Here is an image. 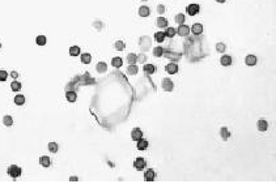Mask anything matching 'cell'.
Returning a JSON list of instances; mask_svg holds the SVG:
<instances>
[{"label":"cell","instance_id":"1","mask_svg":"<svg viewBox=\"0 0 276 184\" xmlns=\"http://www.w3.org/2000/svg\"><path fill=\"white\" fill-rule=\"evenodd\" d=\"M7 172H8V175H11L13 179H16V177H18L21 175V169L18 166H16V164H12V166L8 167Z\"/></svg>","mask_w":276,"mask_h":184},{"label":"cell","instance_id":"2","mask_svg":"<svg viewBox=\"0 0 276 184\" xmlns=\"http://www.w3.org/2000/svg\"><path fill=\"white\" fill-rule=\"evenodd\" d=\"M151 47V38H148V37H141L140 38V49H141V51L144 52L145 50H148Z\"/></svg>","mask_w":276,"mask_h":184},{"label":"cell","instance_id":"3","mask_svg":"<svg viewBox=\"0 0 276 184\" xmlns=\"http://www.w3.org/2000/svg\"><path fill=\"white\" fill-rule=\"evenodd\" d=\"M165 71H166L167 73H170V75H176L177 72H178V64H177L176 62L169 63V64L165 67Z\"/></svg>","mask_w":276,"mask_h":184},{"label":"cell","instance_id":"4","mask_svg":"<svg viewBox=\"0 0 276 184\" xmlns=\"http://www.w3.org/2000/svg\"><path fill=\"white\" fill-rule=\"evenodd\" d=\"M199 11H200V7H199L198 4H190L189 7L186 8V12L190 16H195L196 13H199Z\"/></svg>","mask_w":276,"mask_h":184},{"label":"cell","instance_id":"5","mask_svg":"<svg viewBox=\"0 0 276 184\" xmlns=\"http://www.w3.org/2000/svg\"><path fill=\"white\" fill-rule=\"evenodd\" d=\"M173 88H174L173 81L169 80V78H164V80H162V89H164V90L165 91H172Z\"/></svg>","mask_w":276,"mask_h":184},{"label":"cell","instance_id":"6","mask_svg":"<svg viewBox=\"0 0 276 184\" xmlns=\"http://www.w3.org/2000/svg\"><path fill=\"white\" fill-rule=\"evenodd\" d=\"M134 167L138 171H141L145 167V161H144V158H136L135 159V162H134Z\"/></svg>","mask_w":276,"mask_h":184},{"label":"cell","instance_id":"7","mask_svg":"<svg viewBox=\"0 0 276 184\" xmlns=\"http://www.w3.org/2000/svg\"><path fill=\"white\" fill-rule=\"evenodd\" d=\"M131 138H132L134 141H138V140H140V138H143V132H141V129H139V128L132 129V132H131Z\"/></svg>","mask_w":276,"mask_h":184},{"label":"cell","instance_id":"8","mask_svg":"<svg viewBox=\"0 0 276 184\" xmlns=\"http://www.w3.org/2000/svg\"><path fill=\"white\" fill-rule=\"evenodd\" d=\"M189 31H190V28L187 26V25H179L177 33H178V35H181V37H186V35H189Z\"/></svg>","mask_w":276,"mask_h":184},{"label":"cell","instance_id":"9","mask_svg":"<svg viewBox=\"0 0 276 184\" xmlns=\"http://www.w3.org/2000/svg\"><path fill=\"white\" fill-rule=\"evenodd\" d=\"M154 176H156V174H154L153 170H147L144 172V180L145 182H153Z\"/></svg>","mask_w":276,"mask_h":184},{"label":"cell","instance_id":"10","mask_svg":"<svg viewBox=\"0 0 276 184\" xmlns=\"http://www.w3.org/2000/svg\"><path fill=\"white\" fill-rule=\"evenodd\" d=\"M192 31V33L195 34V35H200V34L203 33V25H200V24H194L192 25V28L190 29Z\"/></svg>","mask_w":276,"mask_h":184},{"label":"cell","instance_id":"11","mask_svg":"<svg viewBox=\"0 0 276 184\" xmlns=\"http://www.w3.org/2000/svg\"><path fill=\"white\" fill-rule=\"evenodd\" d=\"M39 163L42 164V167H50L51 159H50V157H47V155H42V157L39 158Z\"/></svg>","mask_w":276,"mask_h":184},{"label":"cell","instance_id":"12","mask_svg":"<svg viewBox=\"0 0 276 184\" xmlns=\"http://www.w3.org/2000/svg\"><path fill=\"white\" fill-rule=\"evenodd\" d=\"M245 63H246V65H249V67L255 65V64H256V56H254V55H247L246 59H245Z\"/></svg>","mask_w":276,"mask_h":184},{"label":"cell","instance_id":"13","mask_svg":"<svg viewBox=\"0 0 276 184\" xmlns=\"http://www.w3.org/2000/svg\"><path fill=\"white\" fill-rule=\"evenodd\" d=\"M164 55L166 56V58H169V59H172L173 62H176V60H178L181 58V54H174L172 51H166L165 52V50H164Z\"/></svg>","mask_w":276,"mask_h":184},{"label":"cell","instance_id":"14","mask_svg":"<svg viewBox=\"0 0 276 184\" xmlns=\"http://www.w3.org/2000/svg\"><path fill=\"white\" fill-rule=\"evenodd\" d=\"M220 136H221V138H223L224 141H226L228 138L230 137V132L228 131V128H226V127H223V128L220 129Z\"/></svg>","mask_w":276,"mask_h":184},{"label":"cell","instance_id":"15","mask_svg":"<svg viewBox=\"0 0 276 184\" xmlns=\"http://www.w3.org/2000/svg\"><path fill=\"white\" fill-rule=\"evenodd\" d=\"M96 69H97V72H98V73H105V72H106V69H107V65H106V63H103V62H100V63H97V65H96Z\"/></svg>","mask_w":276,"mask_h":184},{"label":"cell","instance_id":"16","mask_svg":"<svg viewBox=\"0 0 276 184\" xmlns=\"http://www.w3.org/2000/svg\"><path fill=\"white\" fill-rule=\"evenodd\" d=\"M256 125H258V129L261 132L267 131V128H268V123L266 122V120H259V122L256 123Z\"/></svg>","mask_w":276,"mask_h":184},{"label":"cell","instance_id":"17","mask_svg":"<svg viewBox=\"0 0 276 184\" xmlns=\"http://www.w3.org/2000/svg\"><path fill=\"white\" fill-rule=\"evenodd\" d=\"M149 13H151L149 8L145 7V5L139 8V16H141V17H147V16H149Z\"/></svg>","mask_w":276,"mask_h":184},{"label":"cell","instance_id":"18","mask_svg":"<svg viewBox=\"0 0 276 184\" xmlns=\"http://www.w3.org/2000/svg\"><path fill=\"white\" fill-rule=\"evenodd\" d=\"M156 25L157 28H167V20L164 17H158L156 20Z\"/></svg>","mask_w":276,"mask_h":184},{"label":"cell","instance_id":"19","mask_svg":"<svg viewBox=\"0 0 276 184\" xmlns=\"http://www.w3.org/2000/svg\"><path fill=\"white\" fill-rule=\"evenodd\" d=\"M147 148H148V141L147 140H144V138L138 140V149L139 150H145Z\"/></svg>","mask_w":276,"mask_h":184},{"label":"cell","instance_id":"20","mask_svg":"<svg viewBox=\"0 0 276 184\" xmlns=\"http://www.w3.org/2000/svg\"><path fill=\"white\" fill-rule=\"evenodd\" d=\"M220 63H221V65L228 67V65L232 64V58H230V56H228V55H224L223 58L220 59Z\"/></svg>","mask_w":276,"mask_h":184},{"label":"cell","instance_id":"21","mask_svg":"<svg viewBox=\"0 0 276 184\" xmlns=\"http://www.w3.org/2000/svg\"><path fill=\"white\" fill-rule=\"evenodd\" d=\"M80 58H81V63H84V64H89V63H90V60H92V56H90V54H87V52L81 54V55H80Z\"/></svg>","mask_w":276,"mask_h":184},{"label":"cell","instance_id":"22","mask_svg":"<svg viewBox=\"0 0 276 184\" xmlns=\"http://www.w3.org/2000/svg\"><path fill=\"white\" fill-rule=\"evenodd\" d=\"M143 71H144L147 75L154 73V65H152V64H144V67H143Z\"/></svg>","mask_w":276,"mask_h":184},{"label":"cell","instance_id":"23","mask_svg":"<svg viewBox=\"0 0 276 184\" xmlns=\"http://www.w3.org/2000/svg\"><path fill=\"white\" fill-rule=\"evenodd\" d=\"M15 103L17 104V106H23L25 103V97L23 94H17V96L15 97Z\"/></svg>","mask_w":276,"mask_h":184},{"label":"cell","instance_id":"24","mask_svg":"<svg viewBox=\"0 0 276 184\" xmlns=\"http://www.w3.org/2000/svg\"><path fill=\"white\" fill-rule=\"evenodd\" d=\"M66 97H67V99L69 101V102H75L76 98H77V96H76L75 91H71V90H67V93H66Z\"/></svg>","mask_w":276,"mask_h":184},{"label":"cell","instance_id":"25","mask_svg":"<svg viewBox=\"0 0 276 184\" xmlns=\"http://www.w3.org/2000/svg\"><path fill=\"white\" fill-rule=\"evenodd\" d=\"M69 55H71V56H79V55H80V47L72 46L71 49H69Z\"/></svg>","mask_w":276,"mask_h":184},{"label":"cell","instance_id":"26","mask_svg":"<svg viewBox=\"0 0 276 184\" xmlns=\"http://www.w3.org/2000/svg\"><path fill=\"white\" fill-rule=\"evenodd\" d=\"M114 49L118 50V51H123V50L126 49V43L122 42V41H118V42L114 43Z\"/></svg>","mask_w":276,"mask_h":184},{"label":"cell","instance_id":"27","mask_svg":"<svg viewBox=\"0 0 276 184\" xmlns=\"http://www.w3.org/2000/svg\"><path fill=\"white\" fill-rule=\"evenodd\" d=\"M138 71H139V69H138V67H136L135 64H131L128 68H127V73L131 75V76L136 75V73H138Z\"/></svg>","mask_w":276,"mask_h":184},{"label":"cell","instance_id":"28","mask_svg":"<svg viewBox=\"0 0 276 184\" xmlns=\"http://www.w3.org/2000/svg\"><path fill=\"white\" fill-rule=\"evenodd\" d=\"M153 55L156 56V58H160V56H162L164 55V49L162 47H154L153 49Z\"/></svg>","mask_w":276,"mask_h":184},{"label":"cell","instance_id":"29","mask_svg":"<svg viewBox=\"0 0 276 184\" xmlns=\"http://www.w3.org/2000/svg\"><path fill=\"white\" fill-rule=\"evenodd\" d=\"M127 62H128L130 64H135V63H138V56H136L135 54H128V55H127Z\"/></svg>","mask_w":276,"mask_h":184},{"label":"cell","instance_id":"30","mask_svg":"<svg viewBox=\"0 0 276 184\" xmlns=\"http://www.w3.org/2000/svg\"><path fill=\"white\" fill-rule=\"evenodd\" d=\"M111 64H113V67H115V68H119V67H122V64H123V60H122V58H114L111 60Z\"/></svg>","mask_w":276,"mask_h":184},{"label":"cell","instance_id":"31","mask_svg":"<svg viewBox=\"0 0 276 184\" xmlns=\"http://www.w3.org/2000/svg\"><path fill=\"white\" fill-rule=\"evenodd\" d=\"M176 34H177V30L174 28H167L166 31H165V37H169V38H173Z\"/></svg>","mask_w":276,"mask_h":184},{"label":"cell","instance_id":"32","mask_svg":"<svg viewBox=\"0 0 276 184\" xmlns=\"http://www.w3.org/2000/svg\"><path fill=\"white\" fill-rule=\"evenodd\" d=\"M21 86H23V84L21 82H18V81H13V82H11V89L13 91H18L21 89Z\"/></svg>","mask_w":276,"mask_h":184},{"label":"cell","instance_id":"33","mask_svg":"<svg viewBox=\"0 0 276 184\" xmlns=\"http://www.w3.org/2000/svg\"><path fill=\"white\" fill-rule=\"evenodd\" d=\"M3 123H4V125H7V127H11L12 124H13V119H12V116H9V115H5L4 118H3Z\"/></svg>","mask_w":276,"mask_h":184},{"label":"cell","instance_id":"34","mask_svg":"<svg viewBox=\"0 0 276 184\" xmlns=\"http://www.w3.org/2000/svg\"><path fill=\"white\" fill-rule=\"evenodd\" d=\"M154 39L157 41V42H164V39H165V33H162V31H157L156 34H154Z\"/></svg>","mask_w":276,"mask_h":184},{"label":"cell","instance_id":"35","mask_svg":"<svg viewBox=\"0 0 276 184\" xmlns=\"http://www.w3.org/2000/svg\"><path fill=\"white\" fill-rule=\"evenodd\" d=\"M36 42H37L38 46H45V44H46V37L45 35H38L37 39H36Z\"/></svg>","mask_w":276,"mask_h":184},{"label":"cell","instance_id":"36","mask_svg":"<svg viewBox=\"0 0 276 184\" xmlns=\"http://www.w3.org/2000/svg\"><path fill=\"white\" fill-rule=\"evenodd\" d=\"M176 22L177 24H179V25H183V22H185V14H182V13H178L176 16Z\"/></svg>","mask_w":276,"mask_h":184},{"label":"cell","instance_id":"37","mask_svg":"<svg viewBox=\"0 0 276 184\" xmlns=\"http://www.w3.org/2000/svg\"><path fill=\"white\" fill-rule=\"evenodd\" d=\"M49 150L51 151V153H56V151H58V144H56V142H50Z\"/></svg>","mask_w":276,"mask_h":184},{"label":"cell","instance_id":"38","mask_svg":"<svg viewBox=\"0 0 276 184\" xmlns=\"http://www.w3.org/2000/svg\"><path fill=\"white\" fill-rule=\"evenodd\" d=\"M216 50H217V52H224V51H225V44H224L223 42L217 43V44H216Z\"/></svg>","mask_w":276,"mask_h":184},{"label":"cell","instance_id":"39","mask_svg":"<svg viewBox=\"0 0 276 184\" xmlns=\"http://www.w3.org/2000/svg\"><path fill=\"white\" fill-rule=\"evenodd\" d=\"M138 62H139V63H145V62H147V56H145L144 52H141L140 55L138 56Z\"/></svg>","mask_w":276,"mask_h":184},{"label":"cell","instance_id":"40","mask_svg":"<svg viewBox=\"0 0 276 184\" xmlns=\"http://www.w3.org/2000/svg\"><path fill=\"white\" fill-rule=\"evenodd\" d=\"M7 78H8V73L1 69V71H0V81H5Z\"/></svg>","mask_w":276,"mask_h":184},{"label":"cell","instance_id":"41","mask_svg":"<svg viewBox=\"0 0 276 184\" xmlns=\"http://www.w3.org/2000/svg\"><path fill=\"white\" fill-rule=\"evenodd\" d=\"M157 12L160 14H162L164 12H165V5H162V4H160V5H157Z\"/></svg>","mask_w":276,"mask_h":184},{"label":"cell","instance_id":"42","mask_svg":"<svg viewBox=\"0 0 276 184\" xmlns=\"http://www.w3.org/2000/svg\"><path fill=\"white\" fill-rule=\"evenodd\" d=\"M11 76H12L13 78H17V77H18V73H17L16 71H13V72H11Z\"/></svg>","mask_w":276,"mask_h":184},{"label":"cell","instance_id":"43","mask_svg":"<svg viewBox=\"0 0 276 184\" xmlns=\"http://www.w3.org/2000/svg\"><path fill=\"white\" fill-rule=\"evenodd\" d=\"M69 180H71V182H77V176H71V177H69Z\"/></svg>","mask_w":276,"mask_h":184},{"label":"cell","instance_id":"44","mask_svg":"<svg viewBox=\"0 0 276 184\" xmlns=\"http://www.w3.org/2000/svg\"><path fill=\"white\" fill-rule=\"evenodd\" d=\"M217 3H225V0H216Z\"/></svg>","mask_w":276,"mask_h":184},{"label":"cell","instance_id":"45","mask_svg":"<svg viewBox=\"0 0 276 184\" xmlns=\"http://www.w3.org/2000/svg\"><path fill=\"white\" fill-rule=\"evenodd\" d=\"M0 47H1V43H0Z\"/></svg>","mask_w":276,"mask_h":184}]
</instances>
